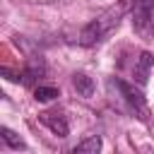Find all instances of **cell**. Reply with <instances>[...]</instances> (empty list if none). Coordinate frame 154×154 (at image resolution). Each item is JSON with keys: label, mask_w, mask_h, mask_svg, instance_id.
Here are the masks:
<instances>
[{"label": "cell", "mask_w": 154, "mask_h": 154, "mask_svg": "<svg viewBox=\"0 0 154 154\" xmlns=\"http://www.w3.org/2000/svg\"><path fill=\"white\" fill-rule=\"evenodd\" d=\"M123 7H125V5L111 7L108 12H103V14H99L96 19H91V22L82 29V34H79V43H82V46H94V43H99L101 38H106V36L118 26L120 14H123Z\"/></svg>", "instance_id": "cell-1"}, {"label": "cell", "mask_w": 154, "mask_h": 154, "mask_svg": "<svg viewBox=\"0 0 154 154\" xmlns=\"http://www.w3.org/2000/svg\"><path fill=\"white\" fill-rule=\"evenodd\" d=\"M113 84H116V89L120 91V96H123V101L128 103V108L140 118V120H149V106H147V99H144V94L140 91V89H135V84H130V82H125V79H113Z\"/></svg>", "instance_id": "cell-2"}, {"label": "cell", "mask_w": 154, "mask_h": 154, "mask_svg": "<svg viewBox=\"0 0 154 154\" xmlns=\"http://www.w3.org/2000/svg\"><path fill=\"white\" fill-rule=\"evenodd\" d=\"M154 24V0H137L132 7V26L137 34L149 36Z\"/></svg>", "instance_id": "cell-3"}, {"label": "cell", "mask_w": 154, "mask_h": 154, "mask_svg": "<svg viewBox=\"0 0 154 154\" xmlns=\"http://www.w3.org/2000/svg\"><path fill=\"white\" fill-rule=\"evenodd\" d=\"M38 120L55 135V137H67L70 135V125H67V118L58 111H43L38 113Z\"/></svg>", "instance_id": "cell-4"}, {"label": "cell", "mask_w": 154, "mask_h": 154, "mask_svg": "<svg viewBox=\"0 0 154 154\" xmlns=\"http://www.w3.org/2000/svg\"><path fill=\"white\" fill-rule=\"evenodd\" d=\"M152 67H154V55H152L149 51H142L140 58L135 60V67H132V77H135V82H137L140 87L147 84V79H149V75H152Z\"/></svg>", "instance_id": "cell-5"}, {"label": "cell", "mask_w": 154, "mask_h": 154, "mask_svg": "<svg viewBox=\"0 0 154 154\" xmlns=\"http://www.w3.org/2000/svg\"><path fill=\"white\" fill-rule=\"evenodd\" d=\"M72 87H75V91H77L79 96H84V99H89V96L94 94V82H91V77L84 75V72H75V75H72Z\"/></svg>", "instance_id": "cell-6"}, {"label": "cell", "mask_w": 154, "mask_h": 154, "mask_svg": "<svg viewBox=\"0 0 154 154\" xmlns=\"http://www.w3.org/2000/svg\"><path fill=\"white\" fill-rule=\"evenodd\" d=\"M101 149V137L99 135H91V137H87V140H82L79 144H75V154H96Z\"/></svg>", "instance_id": "cell-7"}, {"label": "cell", "mask_w": 154, "mask_h": 154, "mask_svg": "<svg viewBox=\"0 0 154 154\" xmlns=\"http://www.w3.org/2000/svg\"><path fill=\"white\" fill-rule=\"evenodd\" d=\"M58 96H60V91H58L55 87H36V89H34V99L41 101V103L53 101V99H58Z\"/></svg>", "instance_id": "cell-8"}, {"label": "cell", "mask_w": 154, "mask_h": 154, "mask_svg": "<svg viewBox=\"0 0 154 154\" xmlns=\"http://www.w3.org/2000/svg\"><path fill=\"white\" fill-rule=\"evenodd\" d=\"M0 137H2V142H5L10 149H26V144H24L10 128H2V130H0Z\"/></svg>", "instance_id": "cell-9"}]
</instances>
